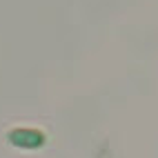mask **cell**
<instances>
[{"label":"cell","instance_id":"6da1fadb","mask_svg":"<svg viewBox=\"0 0 158 158\" xmlns=\"http://www.w3.org/2000/svg\"><path fill=\"white\" fill-rule=\"evenodd\" d=\"M7 143L18 147V149H40L47 143V136L40 129L31 127H16L7 134Z\"/></svg>","mask_w":158,"mask_h":158}]
</instances>
